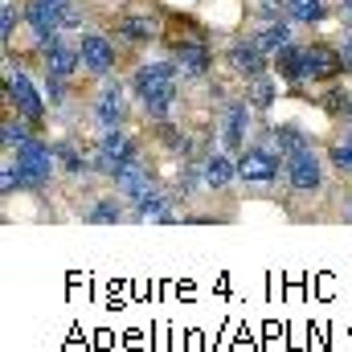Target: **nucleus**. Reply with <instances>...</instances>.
Here are the masks:
<instances>
[{"mask_svg":"<svg viewBox=\"0 0 352 352\" xmlns=\"http://www.w3.org/2000/svg\"><path fill=\"white\" fill-rule=\"evenodd\" d=\"M320 111L324 115H332V119H344L352 107V87H344V82H328V87L320 90Z\"/></svg>","mask_w":352,"mask_h":352,"instance_id":"a878e982","label":"nucleus"},{"mask_svg":"<svg viewBox=\"0 0 352 352\" xmlns=\"http://www.w3.org/2000/svg\"><path fill=\"white\" fill-rule=\"evenodd\" d=\"M201 180H205V188H213V192L230 188V184L238 180V156L226 152V148L201 152Z\"/></svg>","mask_w":352,"mask_h":352,"instance_id":"2eb2a0df","label":"nucleus"},{"mask_svg":"<svg viewBox=\"0 0 352 352\" xmlns=\"http://www.w3.org/2000/svg\"><path fill=\"white\" fill-rule=\"evenodd\" d=\"M107 184H111V188H115V192L131 205L135 197H144L148 188H156V173H152V164H148V160H144V152H140L135 160L119 164V168L111 173V180H107Z\"/></svg>","mask_w":352,"mask_h":352,"instance_id":"ddd939ff","label":"nucleus"},{"mask_svg":"<svg viewBox=\"0 0 352 352\" xmlns=\"http://www.w3.org/2000/svg\"><path fill=\"white\" fill-rule=\"evenodd\" d=\"M336 16H340L344 25H352V0H336Z\"/></svg>","mask_w":352,"mask_h":352,"instance_id":"2f4dec72","label":"nucleus"},{"mask_svg":"<svg viewBox=\"0 0 352 352\" xmlns=\"http://www.w3.org/2000/svg\"><path fill=\"white\" fill-rule=\"evenodd\" d=\"M180 70H176L173 58H152V62H140L127 78V87L135 94L140 111L148 123H164L176 115V102H180Z\"/></svg>","mask_w":352,"mask_h":352,"instance_id":"f257e3e1","label":"nucleus"},{"mask_svg":"<svg viewBox=\"0 0 352 352\" xmlns=\"http://www.w3.org/2000/svg\"><path fill=\"white\" fill-rule=\"evenodd\" d=\"M4 107H8L12 115L29 119L33 127H41V119H45V111H50L45 90L33 87V78H29V74L8 58V50H4Z\"/></svg>","mask_w":352,"mask_h":352,"instance_id":"f03ea898","label":"nucleus"},{"mask_svg":"<svg viewBox=\"0 0 352 352\" xmlns=\"http://www.w3.org/2000/svg\"><path fill=\"white\" fill-rule=\"evenodd\" d=\"M131 87L119 82L115 74L111 78H98V90L90 98V115L98 127H127V115H131Z\"/></svg>","mask_w":352,"mask_h":352,"instance_id":"0eeeda50","label":"nucleus"},{"mask_svg":"<svg viewBox=\"0 0 352 352\" xmlns=\"http://www.w3.org/2000/svg\"><path fill=\"white\" fill-rule=\"evenodd\" d=\"M41 70L45 74H54V78H74L78 70H82V54H78V41H66V33L50 45V50H41Z\"/></svg>","mask_w":352,"mask_h":352,"instance_id":"f3484780","label":"nucleus"},{"mask_svg":"<svg viewBox=\"0 0 352 352\" xmlns=\"http://www.w3.org/2000/svg\"><path fill=\"white\" fill-rule=\"evenodd\" d=\"M270 144L283 152V156H291V152H299V148H311V131H303L299 123H270Z\"/></svg>","mask_w":352,"mask_h":352,"instance_id":"5701e85b","label":"nucleus"},{"mask_svg":"<svg viewBox=\"0 0 352 352\" xmlns=\"http://www.w3.org/2000/svg\"><path fill=\"white\" fill-rule=\"evenodd\" d=\"M78 54H82V74H90V78H111L119 70V45L98 29L78 37Z\"/></svg>","mask_w":352,"mask_h":352,"instance_id":"9d476101","label":"nucleus"},{"mask_svg":"<svg viewBox=\"0 0 352 352\" xmlns=\"http://www.w3.org/2000/svg\"><path fill=\"white\" fill-rule=\"evenodd\" d=\"M54 156H58V168H62V176H70V180H90V176H94L90 148H82L74 135L54 140Z\"/></svg>","mask_w":352,"mask_h":352,"instance_id":"6ab92c4d","label":"nucleus"},{"mask_svg":"<svg viewBox=\"0 0 352 352\" xmlns=\"http://www.w3.org/2000/svg\"><path fill=\"white\" fill-rule=\"evenodd\" d=\"M173 201H176V192L156 184V188H148L144 197H135L127 205V221H180V209Z\"/></svg>","mask_w":352,"mask_h":352,"instance_id":"4468645a","label":"nucleus"},{"mask_svg":"<svg viewBox=\"0 0 352 352\" xmlns=\"http://www.w3.org/2000/svg\"><path fill=\"white\" fill-rule=\"evenodd\" d=\"M115 37L127 41V45H152V41L164 37V25L152 12H123L115 21Z\"/></svg>","mask_w":352,"mask_h":352,"instance_id":"dca6fc26","label":"nucleus"},{"mask_svg":"<svg viewBox=\"0 0 352 352\" xmlns=\"http://www.w3.org/2000/svg\"><path fill=\"white\" fill-rule=\"evenodd\" d=\"M16 25H25V4L16 8V0H0V45H4V50L12 45Z\"/></svg>","mask_w":352,"mask_h":352,"instance_id":"cd10ccee","label":"nucleus"},{"mask_svg":"<svg viewBox=\"0 0 352 352\" xmlns=\"http://www.w3.org/2000/svg\"><path fill=\"white\" fill-rule=\"evenodd\" d=\"M283 173H287V156H283L278 148H270V144L250 140V144L238 152V180H242L246 188H270V184H278Z\"/></svg>","mask_w":352,"mask_h":352,"instance_id":"20e7f679","label":"nucleus"},{"mask_svg":"<svg viewBox=\"0 0 352 352\" xmlns=\"http://www.w3.org/2000/svg\"><path fill=\"white\" fill-rule=\"evenodd\" d=\"M45 102H50V111H58V107H66V78H54V74H45Z\"/></svg>","mask_w":352,"mask_h":352,"instance_id":"c756f323","label":"nucleus"},{"mask_svg":"<svg viewBox=\"0 0 352 352\" xmlns=\"http://www.w3.org/2000/svg\"><path fill=\"white\" fill-rule=\"evenodd\" d=\"M25 29L33 33L37 54H41V50H50V45L66 33L62 0H25Z\"/></svg>","mask_w":352,"mask_h":352,"instance_id":"1a4fd4ad","label":"nucleus"},{"mask_svg":"<svg viewBox=\"0 0 352 352\" xmlns=\"http://www.w3.org/2000/svg\"><path fill=\"white\" fill-rule=\"evenodd\" d=\"M336 45H340V54H344V66L352 70V25H344V33H340Z\"/></svg>","mask_w":352,"mask_h":352,"instance_id":"7c9ffc66","label":"nucleus"},{"mask_svg":"<svg viewBox=\"0 0 352 352\" xmlns=\"http://www.w3.org/2000/svg\"><path fill=\"white\" fill-rule=\"evenodd\" d=\"M283 180H287L291 192H299V197H316V192L324 188V180H328V156H320L316 144L291 152V156H287V173H283Z\"/></svg>","mask_w":352,"mask_h":352,"instance_id":"6e6552de","label":"nucleus"},{"mask_svg":"<svg viewBox=\"0 0 352 352\" xmlns=\"http://www.w3.org/2000/svg\"><path fill=\"white\" fill-rule=\"evenodd\" d=\"M250 37H254V45H258L263 54L274 58L278 50H287V45L295 41V21H287V16H283V21H266V25H258Z\"/></svg>","mask_w":352,"mask_h":352,"instance_id":"412c9836","label":"nucleus"},{"mask_svg":"<svg viewBox=\"0 0 352 352\" xmlns=\"http://www.w3.org/2000/svg\"><path fill=\"white\" fill-rule=\"evenodd\" d=\"M127 201L111 188V192H94L90 197V205L82 209V221L90 226H119V221H127V209H123Z\"/></svg>","mask_w":352,"mask_h":352,"instance_id":"aec40b11","label":"nucleus"},{"mask_svg":"<svg viewBox=\"0 0 352 352\" xmlns=\"http://www.w3.org/2000/svg\"><path fill=\"white\" fill-rule=\"evenodd\" d=\"M283 4H287V21H295V25H320L332 16L328 0H283Z\"/></svg>","mask_w":352,"mask_h":352,"instance_id":"b1692460","label":"nucleus"},{"mask_svg":"<svg viewBox=\"0 0 352 352\" xmlns=\"http://www.w3.org/2000/svg\"><path fill=\"white\" fill-rule=\"evenodd\" d=\"M37 135V127L29 123V119H21V115H4V131H0V144H4V152H16L25 140H33Z\"/></svg>","mask_w":352,"mask_h":352,"instance_id":"bb28decb","label":"nucleus"},{"mask_svg":"<svg viewBox=\"0 0 352 352\" xmlns=\"http://www.w3.org/2000/svg\"><path fill=\"white\" fill-rule=\"evenodd\" d=\"M0 192H4V197L25 192V173H21V164H16V156H12V152H8V160L0 164Z\"/></svg>","mask_w":352,"mask_h":352,"instance_id":"c85d7f7f","label":"nucleus"},{"mask_svg":"<svg viewBox=\"0 0 352 352\" xmlns=\"http://www.w3.org/2000/svg\"><path fill=\"white\" fill-rule=\"evenodd\" d=\"M254 107H250V98L246 94H234V98H221V119H217V144L226 148V152H242L246 144H250V131H254Z\"/></svg>","mask_w":352,"mask_h":352,"instance_id":"423d86ee","label":"nucleus"},{"mask_svg":"<svg viewBox=\"0 0 352 352\" xmlns=\"http://www.w3.org/2000/svg\"><path fill=\"white\" fill-rule=\"evenodd\" d=\"M274 74L283 78V87H311V78H307V41H291L287 50H278L274 54Z\"/></svg>","mask_w":352,"mask_h":352,"instance_id":"a211bd4d","label":"nucleus"},{"mask_svg":"<svg viewBox=\"0 0 352 352\" xmlns=\"http://www.w3.org/2000/svg\"><path fill=\"white\" fill-rule=\"evenodd\" d=\"M344 217L352 221V188H349V197H344Z\"/></svg>","mask_w":352,"mask_h":352,"instance_id":"473e14b6","label":"nucleus"},{"mask_svg":"<svg viewBox=\"0 0 352 352\" xmlns=\"http://www.w3.org/2000/svg\"><path fill=\"white\" fill-rule=\"evenodd\" d=\"M144 152V144L127 131V127H98L94 144H90V164H94V176L111 180V173L127 160H135Z\"/></svg>","mask_w":352,"mask_h":352,"instance_id":"7ed1b4c3","label":"nucleus"},{"mask_svg":"<svg viewBox=\"0 0 352 352\" xmlns=\"http://www.w3.org/2000/svg\"><path fill=\"white\" fill-rule=\"evenodd\" d=\"M12 156H16L21 173H25V192H45V188L54 184V176L62 173V168H58V156H54V144L41 140V135L25 140Z\"/></svg>","mask_w":352,"mask_h":352,"instance_id":"39448f33","label":"nucleus"},{"mask_svg":"<svg viewBox=\"0 0 352 352\" xmlns=\"http://www.w3.org/2000/svg\"><path fill=\"white\" fill-rule=\"evenodd\" d=\"M328 168H336L340 176H349L352 180V123H344V131L328 144Z\"/></svg>","mask_w":352,"mask_h":352,"instance_id":"393cba45","label":"nucleus"},{"mask_svg":"<svg viewBox=\"0 0 352 352\" xmlns=\"http://www.w3.org/2000/svg\"><path fill=\"white\" fill-rule=\"evenodd\" d=\"M278 82L283 78H274V74H263V78H250V82H242V94L250 98V107L266 115L270 107H274V98H278Z\"/></svg>","mask_w":352,"mask_h":352,"instance_id":"4be33fe9","label":"nucleus"},{"mask_svg":"<svg viewBox=\"0 0 352 352\" xmlns=\"http://www.w3.org/2000/svg\"><path fill=\"white\" fill-rule=\"evenodd\" d=\"M168 58L176 62L184 82H205L213 74V45H205V41H173Z\"/></svg>","mask_w":352,"mask_h":352,"instance_id":"9b49d317","label":"nucleus"},{"mask_svg":"<svg viewBox=\"0 0 352 352\" xmlns=\"http://www.w3.org/2000/svg\"><path fill=\"white\" fill-rule=\"evenodd\" d=\"M226 66H230L242 82H250V78H263V74L274 70V58L254 45V37H238V41H230V50H226Z\"/></svg>","mask_w":352,"mask_h":352,"instance_id":"f8f14e48","label":"nucleus"}]
</instances>
